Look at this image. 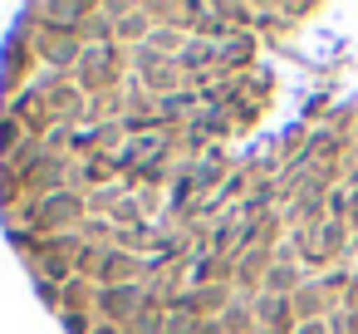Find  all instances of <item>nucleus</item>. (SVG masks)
<instances>
[{
    "mask_svg": "<svg viewBox=\"0 0 358 334\" xmlns=\"http://www.w3.org/2000/svg\"><path fill=\"white\" fill-rule=\"evenodd\" d=\"M299 334H324V324H304V329H299Z\"/></svg>",
    "mask_w": 358,
    "mask_h": 334,
    "instance_id": "f257e3e1",
    "label": "nucleus"
},
{
    "mask_svg": "<svg viewBox=\"0 0 358 334\" xmlns=\"http://www.w3.org/2000/svg\"><path fill=\"white\" fill-rule=\"evenodd\" d=\"M99 334H108V329H99Z\"/></svg>",
    "mask_w": 358,
    "mask_h": 334,
    "instance_id": "f03ea898",
    "label": "nucleus"
}]
</instances>
